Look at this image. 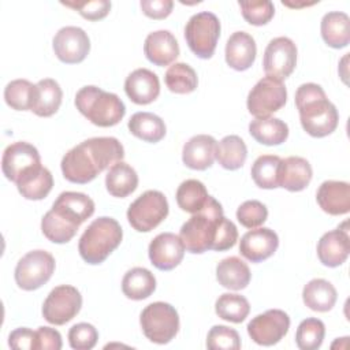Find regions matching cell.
<instances>
[{
	"mask_svg": "<svg viewBox=\"0 0 350 350\" xmlns=\"http://www.w3.org/2000/svg\"><path fill=\"white\" fill-rule=\"evenodd\" d=\"M124 92L134 104H150L160 94L159 77L148 68H137L126 78Z\"/></svg>",
	"mask_w": 350,
	"mask_h": 350,
	"instance_id": "20",
	"label": "cell"
},
{
	"mask_svg": "<svg viewBox=\"0 0 350 350\" xmlns=\"http://www.w3.org/2000/svg\"><path fill=\"white\" fill-rule=\"evenodd\" d=\"M295 105L302 129L312 137L323 138L332 134L339 122L336 107L327 98L317 83H302L295 92Z\"/></svg>",
	"mask_w": 350,
	"mask_h": 350,
	"instance_id": "3",
	"label": "cell"
},
{
	"mask_svg": "<svg viewBox=\"0 0 350 350\" xmlns=\"http://www.w3.org/2000/svg\"><path fill=\"white\" fill-rule=\"evenodd\" d=\"M324 42L335 49H340L350 42V18L342 11L327 12L320 25Z\"/></svg>",
	"mask_w": 350,
	"mask_h": 350,
	"instance_id": "28",
	"label": "cell"
},
{
	"mask_svg": "<svg viewBox=\"0 0 350 350\" xmlns=\"http://www.w3.org/2000/svg\"><path fill=\"white\" fill-rule=\"evenodd\" d=\"M282 159L276 154H262L257 157L252 165V178L261 189L279 187L278 175Z\"/></svg>",
	"mask_w": 350,
	"mask_h": 350,
	"instance_id": "39",
	"label": "cell"
},
{
	"mask_svg": "<svg viewBox=\"0 0 350 350\" xmlns=\"http://www.w3.org/2000/svg\"><path fill=\"white\" fill-rule=\"evenodd\" d=\"M223 208L219 201L209 196L205 206L193 213V216L183 223L179 231V238L187 252L201 254L212 250L220 219L223 217Z\"/></svg>",
	"mask_w": 350,
	"mask_h": 350,
	"instance_id": "4",
	"label": "cell"
},
{
	"mask_svg": "<svg viewBox=\"0 0 350 350\" xmlns=\"http://www.w3.org/2000/svg\"><path fill=\"white\" fill-rule=\"evenodd\" d=\"M264 71L268 77L286 79L297 66V46L288 37H276L269 41L264 52Z\"/></svg>",
	"mask_w": 350,
	"mask_h": 350,
	"instance_id": "14",
	"label": "cell"
},
{
	"mask_svg": "<svg viewBox=\"0 0 350 350\" xmlns=\"http://www.w3.org/2000/svg\"><path fill=\"white\" fill-rule=\"evenodd\" d=\"M168 216V201L159 190H146L127 209V220L138 232H149Z\"/></svg>",
	"mask_w": 350,
	"mask_h": 350,
	"instance_id": "9",
	"label": "cell"
},
{
	"mask_svg": "<svg viewBox=\"0 0 350 350\" xmlns=\"http://www.w3.org/2000/svg\"><path fill=\"white\" fill-rule=\"evenodd\" d=\"M287 101V90L283 81L264 77L247 94V109L256 119L269 118L273 112L284 107Z\"/></svg>",
	"mask_w": 350,
	"mask_h": 350,
	"instance_id": "11",
	"label": "cell"
},
{
	"mask_svg": "<svg viewBox=\"0 0 350 350\" xmlns=\"http://www.w3.org/2000/svg\"><path fill=\"white\" fill-rule=\"evenodd\" d=\"M8 345L11 349L37 350V332L26 327L16 328L10 334Z\"/></svg>",
	"mask_w": 350,
	"mask_h": 350,
	"instance_id": "48",
	"label": "cell"
},
{
	"mask_svg": "<svg viewBox=\"0 0 350 350\" xmlns=\"http://www.w3.org/2000/svg\"><path fill=\"white\" fill-rule=\"evenodd\" d=\"M325 335V325L321 320L309 317L299 323L295 332V343L301 350H316L321 346Z\"/></svg>",
	"mask_w": 350,
	"mask_h": 350,
	"instance_id": "41",
	"label": "cell"
},
{
	"mask_svg": "<svg viewBox=\"0 0 350 350\" xmlns=\"http://www.w3.org/2000/svg\"><path fill=\"white\" fill-rule=\"evenodd\" d=\"M40 164L41 157L37 148L25 141H18L8 145L1 159L3 174L14 183L25 171Z\"/></svg>",
	"mask_w": 350,
	"mask_h": 350,
	"instance_id": "16",
	"label": "cell"
},
{
	"mask_svg": "<svg viewBox=\"0 0 350 350\" xmlns=\"http://www.w3.org/2000/svg\"><path fill=\"white\" fill-rule=\"evenodd\" d=\"M256 41L246 31H235L227 40L226 63L237 71L250 68L256 60Z\"/></svg>",
	"mask_w": 350,
	"mask_h": 350,
	"instance_id": "24",
	"label": "cell"
},
{
	"mask_svg": "<svg viewBox=\"0 0 350 350\" xmlns=\"http://www.w3.org/2000/svg\"><path fill=\"white\" fill-rule=\"evenodd\" d=\"M144 53L150 63L163 67L171 64L179 56V45L171 31L157 30L149 33L145 38Z\"/></svg>",
	"mask_w": 350,
	"mask_h": 350,
	"instance_id": "21",
	"label": "cell"
},
{
	"mask_svg": "<svg viewBox=\"0 0 350 350\" xmlns=\"http://www.w3.org/2000/svg\"><path fill=\"white\" fill-rule=\"evenodd\" d=\"M243 19L253 26L267 25L275 14L273 3L269 0L262 1H239Z\"/></svg>",
	"mask_w": 350,
	"mask_h": 350,
	"instance_id": "43",
	"label": "cell"
},
{
	"mask_svg": "<svg viewBox=\"0 0 350 350\" xmlns=\"http://www.w3.org/2000/svg\"><path fill=\"white\" fill-rule=\"evenodd\" d=\"M312 167L309 161L299 156H290L282 159L279 165L278 183L288 191H301L312 180Z\"/></svg>",
	"mask_w": 350,
	"mask_h": 350,
	"instance_id": "25",
	"label": "cell"
},
{
	"mask_svg": "<svg viewBox=\"0 0 350 350\" xmlns=\"http://www.w3.org/2000/svg\"><path fill=\"white\" fill-rule=\"evenodd\" d=\"M56 57L66 64H77L86 59L90 51V40L83 29L77 26L62 27L52 41Z\"/></svg>",
	"mask_w": 350,
	"mask_h": 350,
	"instance_id": "15",
	"label": "cell"
},
{
	"mask_svg": "<svg viewBox=\"0 0 350 350\" xmlns=\"http://www.w3.org/2000/svg\"><path fill=\"white\" fill-rule=\"evenodd\" d=\"M247 157V148L243 139L238 135H226L216 144L215 159L219 164L230 171L241 168Z\"/></svg>",
	"mask_w": 350,
	"mask_h": 350,
	"instance_id": "35",
	"label": "cell"
},
{
	"mask_svg": "<svg viewBox=\"0 0 350 350\" xmlns=\"http://www.w3.org/2000/svg\"><path fill=\"white\" fill-rule=\"evenodd\" d=\"M18 191L26 200L38 201L45 198L53 186V176L45 167L36 165L25 171L15 182Z\"/></svg>",
	"mask_w": 350,
	"mask_h": 350,
	"instance_id": "26",
	"label": "cell"
},
{
	"mask_svg": "<svg viewBox=\"0 0 350 350\" xmlns=\"http://www.w3.org/2000/svg\"><path fill=\"white\" fill-rule=\"evenodd\" d=\"M279 246L278 234L268 227H257L247 231L239 241V253L252 262L269 258Z\"/></svg>",
	"mask_w": 350,
	"mask_h": 350,
	"instance_id": "18",
	"label": "cell"
},
{
	"mask_svg": "<svg viewBox=\"0 0 350 350\" xmlns=\"http://www.w3.org/2000/svg\"><path fill=\"white\" fill-rule=\"evenodd\" d=\"M66 7H70L81 14L88 21H100L109 14L111 1L108 0H92V1H63Z\"/></svg>",
	"mask_w": 350,
	"mask_h": 350,
	"instance_id": "46",
	"label": "cell"
},
{
	"mask_svg": "<svg viewBox=\"0 0 350 350\" xmlns=\"http://www.w3.org/2000/svg\"><path fill=\"white\" fill-rule=\"evenodd\" d=\"M98 332L89 323H78L68 331V343L75 350H90L96 346Z\"/></svg>",
	"mask_w": 350,
	"mask_h": 350,
	"instance_id": "45",
	"label": "cell"
},
{
	"mask_svg": "<svg viewBox=\"0 0 350 350\" xmlns=\"http://www.w3.org/2000/svg\"><path fill=\"white\" fill-rule=\"evenodd\" d=\"M94 213V202L90 197L78 191L59 194L41 220V231L53 243L71 241L79 226Z\"/></svg>",
	"mask_w": 350,
	"mask_h": 350,
	"instance_id": "2",
	"label": "cell"
},
{
	"mask_svg": "<svg viewBox=\"0 0 350 350\" xmlns=\"http://www.w3.org/2000/svg\"><path fill=\"white\" fill-rule=\"evenodd\" d=\"M82 295L74 287L62 284L51 290L42 305L44 319L55 325H63L72 320L81 310Z\"/></svg>",
	"mask_w": 350,
	"mask_h": 350,
	"instance_id": "12",
	"label": "cell"
},
{
	"mask_svg": "<svg viewBox=\"0 0 350 350\" xmlns=\"http://www.w3.org/2000/svg\"><path fill=\"white\" fill-rule=\"evenodd\" d=\"M350 253V239L347 221L343 226L325 232L317 243V257L325 267L335 268L342 265Z\"/></svg>",
	"mask_w": 350,
	"mask_h": 350,
	"instance_id": "19",
	"label": "cell"
},
{
	"mask_svg": "<svg viewBox=\"0 0 350 350\" xmlns=\"http://www.w3.org/2000/svg\"><path fill=\"white\" fill-rule=\"evenodd\" d=\"M215 310L220 319L238 324L247 317L250 305L243 295L224 293L216 299Z\"/></svg>",
	"mask_w": 350,
	"mask_h": 350,
	"instance_id": "38",
	"label": "cell"
},
{
	"mask_svg": "<svg viewBox=\"0 0 350 350\" xmlns=\"http://www.w3.org/2000/svg\"><path fill=\"white\" fill-rule=\"evenodd\" d=\"M250 135L262 145L273 146L283 144L288 137V126L278 118L254 119L249 124Z\"/></svg>",
	"mask_w": 350,
	"mask_h": 350,
	"instance_id": "33",
	"label": "cell"
},
{
	"mask_svg": "<svg viewBox=\"0 0 350 350\" xmlns=\"http://www.w3.org/2000/svg\"><path fill=\"white\" fill-rule=\"evenodd\" d=\"M139 5L148 18L164 19L171 14L174 3L171 0H141Z\"/></svg>",
	"mask_w": 350,
	"mask_h": 350,
	"instance_id": "49",
	"label": "cell"
},
{
	"mask_svg": "<svg viewBox=\"0 0 350 350\" xmlns=\"http://www.w3.org/2000/svg\"><path fill=\"white\" fill-rule=\"evenodd\" d=\"M55 258L45 250H31L26 253L15 267V282L19 288L33 291L44 286L55 271Z\"/></svg>",
	"mask_w": 350,
	"mask_h": 350,
	"instance_id": "10",
	"label": "cell"
},
{
	"mask_svg": "<svg viewBox=\"0 0 350 350\" xmlns=\"http://www.w3.org/2000/svg\"><path fill=\"white\" fill-rule=\"evenodd\" d=\"M175 197L176 204L182 211L197 213L205 206L209 194L202 182L197 179H186L179 185Z\"/></svg>",
	"mask_w": 350,
	"mask_h": 350,
	"instance_id": "36",
	"label": "cell"
},
{
	"mask_svg": "<svg viewBox=\"0 0 350 350\" xmlns=\"http://www.w3.org/2000/svg\"><path fill=\"white\" fill-rule=\"evenodd\" d=\"M63 98L60 85L52 79L45 78L36 83L31 112L41 118H49L57 112Z\"/></svg>",
	"mask_w": 350,
	"mask_h": 350,
	"instance_id": "27",
	"label": "cell"
},
{
	"mask_svg": "<svg viewBox=\"0 0 350 350\" xmlns=\"http://www.w3.org/2000/svg\"><path fill=\"white\" fill-rule=\"evenodd\" d=\"M237 241H238L237 226L230 219L223 216L219 223V228L216 232V238H215L212 250H216V252L228 250V249L234 247Z\"/></svg>",
	"mask_w": 350,
	"mask_h": 350,
	"instance_id": "47",
	"label": "cell"
},
{
	"mask_svg": "<svg viewBox=\"0 0 350 350\" xmlns=\"http://www.w3.org/2000/svg\"><path fill=\"white\" fill-rule=\"evenodd\" d=\"M288 328V314L280 309H269L249 321L247 334L257 345L272 346L282 340Z\"/></svg>",
	"mask_w": 350,
	"mask_h": 350,
	"instance_id": "13",
	"label": "cell"
},
{
	"mask_svg": "<svg viewBox=\"0 0 350 350\" xmlns=\"http://www.w3.org/2000/svg\"><path fill=\"white\" fill-rule=\"evenodd\" d=\"M34 88L27 79H15L7 83L4 89V100L8 107L15 111H31Z\"/></svg>",
	"mask_w": 350,
	"mask_h": 350,
	"instance_id": "40",
	"label": "cell"
},
{
	"mask_svg": "<svg viewBox=\"0 0 350 350\" xmlns=\"http://www.w3.org/2000/svg\"><path fill=\"white\" fill-rule=\"evenodd\" d=\"M220 37V21L209 11L193 15L185 27V38L190 51L200 59H209L215 53Z\"/></svg>",
	"mask_w": 350,
	"mask_h": 350,
	"instance_id": "8",
	"label": "cell"
},
{
	"mask_svg": "<svg viewBox=\"0 0 350 350\" xmlns=\"http://www.w3.org/2000/svg\"><path fill=\"white\" fill-rule=\"evenodd\" d=\"M267 217H268L267 206L262 202L257 201V200L245 201L237 209V219H238V221L243 227L250 228V230L252 228H257L261 224H264Z\"/></svg>",
	"mask_w": 350,
	"mask_h": 350,
	"instance_id": "44",
	"label": "cell"
},
{
	"mask_svg": "<svg viewBox=\"0 0 350 350\" xmlns=\"http://www.w3.org/2000/svg\"><path fill=\"white\" fill-rule=\"evenodd\" d=\"M75 107L88 120L98 127H112L126 113L123 101L115 93L105 92L93 85L83 86L77 92Z\"/></svg>",
	"mask_w": 350,
	"mask_h": 350,
	"instance_id": "6",
	"label": "cell"
},
{
	"mask_svg": "<svg viewBox=\"0 0 350 350\" xmlns=\"http://www.w3.org/2000/svg\"><path fill=\"white\" fill-rule=\"evenodd\" d=\"M130 133L145 141L156 144L165 135L164 120L152 112H137L129 120Z\"/></svg>",
	"mask_w": 350,
	"mask_h": 350,
	"instance_id": "34",
	"label": "cell"
},
{
	"mask_svg": "<svg viewBox=\"0 0 350 350\" xmlns=\"http://www.w3.org/2000/svg\"><path fill=\"white\" fill-rule=\"evenodd\" d=\"M216 139L208 134L191 137L182 150V161L186 167L197 171H204L212 167L216 153Z\"/></svg>",
	"mask_w": 350,
	"mask_h": 350,
	"instance_id": "23",
	"label": "cell"
},
{
	"mask_svg": "<svg viewBox=\"0 0 350 350\" xmlns=\"http://www.w3.org/2000/svg\"><path fill=\"white\" fill-rule=\"evenodd\" d=\"M252 273L247 264L237 256L221 260L216 267L219 284L228 290H243L250 282Z\"/></svg>",
	"mask_w": 350,
	"mask_h": 350,
	"instance_id": "29",
	"label": "cell"
},
{
	"mask_svg": "<svg viewBox=\"0 0 350 350\" xmlns=\"http://www.w3.org/2000/svg\"><path fill=\"white\" fill-rule=\"evenodd\" d=\"M185 246L179 235L161 232L149 243V260L160 271H171L180 264L185 256Z\"/></svg>",
	"mask_w": 350,
	"mask_h": 350,
	"instance_id": "17",
	"label": "cell"
},
{
	"mask_svg": "<svg viewBox=\"0 0 350 350\" xmlns=\"http://www.w3.org/2000/svg\"><path fill=\"white\" fill-rule=\"evenodd\" d=\"M167 88L176 94H187L196 90L198 78L193 67L186 63H175L168 67L164 75Z\"/></svg>",
	"mask_w": 350,
	"mask_h": 350,
	"instance_id": "37",
	"label": "cell"
},
{
	"mask_svg": "<svg viewBox=\"0 0 350 350\" xmlns=\"http://www.w3.org/2000/svg\"><path fill=\"white\" fill-rule=\"evenodd\" d=\"M156 290L154 275L142 267L129 269L122 280V291L129 299L141 301L150 297Z\"/></svg>",
	"mask_w": 350,
	"mask_h": 350,
	"instance_id": "31",
	"label": "cell"
},
{
	"mask_svg": "<svg viewBox=\"0 0 350 350\" xmlns=\"http://www.w3.org/2000/svg\"><path fill=\"white\" fill-rule=\"evenodd\" d=\"M138 186V175L135 170L124 161H118L109 167L105 176V187L112 197L124 198L130 196Z\"/></svg>",
	"mask_w": 350,
	"mask_h": 350,
	"instance_id": "30",
	"label": "cell"
},
{
	"mask_svg": "<svg viewBox=\"0 0 350 350\" xmlns=\"http://www.w3.org/2000/svg\"><path fill=\"white\" fill-rule=\"evenodd\" d=\"M122 238L120 224L112 217L101 216L93 220L79 238V256L88 264H101L120 245Z\"/></svg>",
	"mask_w": 350,
	"mask_h": 350,
	"instance_id": "5",
	"label": "cell"
},
{
	"mask_svg": "<svg viewBox=\"0 0 350 350\" xmlns=\"http://www.w3.org/2000/svg\"><path fill=\"white\" fill-rule=\"evenodd\" d=\"M206 347L211 350L241 349L239 334L227 325H213L206 336Z\"/></svg>",
	"mask_w": 350,
	"mask_h": 350,
	"instance_id": "42",
	"label": "cell"
},
{
	"mask_svg": "<svg viewBox=\"0 0 350 350\" xmlns=\"http://www.w3.org/2000/svg\"><path fill=\"white\" fill-rule=\"evenodd\" d=\"M123 157L124 149L119 139L115 137H94L70 149L63 156L60 167L68 182L85 185L105 168L122 161Z\"/></svg>",
	"mask_w": 350,
	"mask_h": 350,
	"instance_id": "1",
	"label": "cell"
},
{
	"mask_svg": "<svg viewBox=\"0 0 350 350\" xmlns=\"http://www.w3.org/2000/svg\"><path fill=\"white\" fill-rule=\"evenodd\" d=\"M316 200L325 213L346 215L350 211V185L342 180H325L319 186Z\"/></svg>",
	"mask_w": 350,
	"mask_h": 350,
	"instance_id": "22",
	"label": "cell"
},
{
	"mask_svg": "<svg viewBox=\"0 0 350 350\" xmlns=\"http://www.w3.org/2000/svg\"><path fill=\"white\" fill-rule=\"evenodd\" d=\"M37 332V350H60L62 349V335L59 331L51 327H38Z\"/></svg>",
	"mask_w": 350,
	"mask_h": 350,
	"instance_id": "50",
	"label": "cell"
},
{
	"mask_svg": "<svg viewBox=\"0 0 350 350\" xmlns=\"http://www.w3.org/2000/svg\"><path fill=\"white\" fill-rule=\"evenodd\" d=\"M338 294L335 287L325 279H312L302 290L304 304L314 312H328L334 308Z\"/></svg>",
	"mask_w": 350,
	"mask_h": 350,
	"instance_id": "32",
	"label": "cell"
},
{
	"mask_svg": "<svg viewBox=\"0 0 350 350\" xmlns=\"http://www.w3.org/2000/svg\"><path fill=\"white\" fill-rule=\"evenodd\" d=\"M139 324L150 342L165 345L179 331V314L172 305L159 301L145 306L139 316Z\"/></svg>",
	"mask_w": 350,
	"mask_h": 350,
	"instance_id": "7",
	"label": "cell"
}]
</instances>
